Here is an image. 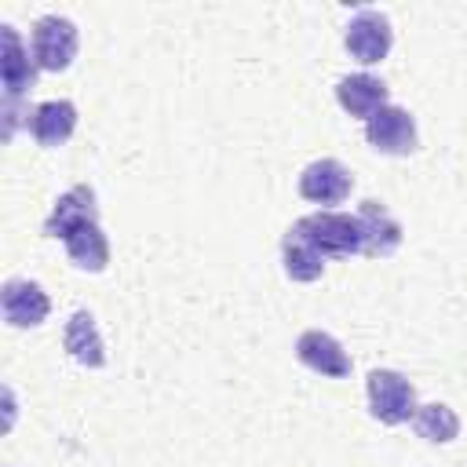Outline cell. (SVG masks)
I'll return each instance as SVG.
<instances>
[{
  "instance_id": "obj_15",
  "label": "cell",
  "mask_w": 467,
  "mask_h": 467,
  "mask_svg": "<svg viewBox=\"0 0 467 467\" xmlns=\"http://www.w3.org/2000/svg\"><path fill=\"white\" fill-rule=\"evenodd\" d=\"M281 263H285V274L292 277V281H317L321 274H325V255H317L314 252V244L292 226L288 234H285V241H281Z\"/></svg>"
},
{
  "instance_id": "obj_5",
  "label": "cell",
  "mask_w": 467,
  "mask_h": 467,
  "mask_svg": "<svg viewBox=\"0 0 467 467\" xmlns=\"http://www.w3.org/2000/svg\"><path fill=\"white\" fill-rule=\"evenodd\" d=\"M365 139L376 153H390V157H405L420 146L416 135V120L409 109L401 106H383L365 120Z\"/></svg>"
},
{
  "instance_id": "obj_17",
  "label": "cell",
  "mask_w": 467,
  "mask_h": 467,
  "mask_svg": "<svg viewBox=\"0 0 467 467\" xmlns=\"http://www.w3.org/2000/svg\"><path fill=\"white\" fill-rule=\"evenodd\" d=\"M412 427L420 438L434 441V445H449L456 434H460V416L441 405V401H431V405H420L416 416H412Z\"/></svg>"
},
{
  "instance_id": "obj_13",
  "label": "cell",
  "mask_w": 467,
  "mask_h": 467,
  "mask_svg": "<svg viewBox=\"0 0 467 467\" xmlns=\"http://www.w3.org/2000/svg\"><path fill=\"white\" fill-rule=\"evenodd\" d=\"M29 131L40 146H62L73 128H77V106L69 99H51V102H40L33 113H29Z\"/></svg>"
},
{
  "instance_id": "obj_14",
  "label": "cell",
  "mask_w": 467,
  "mask_h": 467,
  "mask_svg": "<svg viewBox=\"0 0 467 467\" xmlns=\"http://www.w3.org/2000/svg\"><path fill=\"white\" fill-rule=\"evenodd\" d=\"M66 350L73 361L88 365V368H102L106 365V343L99 336V325L91 317V310H77L69 321H66V336H62Z\"/></svg>"
},
{
  "instance_id": "obj_3",
  "label": "cell",
  "mask_w": 467,
  "mask_h": 467,
  "mask_svg": "<svg viewBox=\"0 0 467 467\" xmlns=\"http://www.w3.org/2000/svg\"><path fill=\"white\" fill-rule=\"evenodd\" d=\"M77 55V26L62 15H44L33 26V62L47 73L69 69Z\"/></svg>"
},
{
  "instance_id": "obj_8",
  "label": "cell",
  "mask_w": 467,
  "mask_h": 467,
  "mask_svg": "<svg viewBox=\"0 0 467 467\" xmlns=\"http://www.w3.org/2000/svg\"><path fill=\"white\" fill-rule=\"evenodd\" d=\"M91 223H99L95 190L80 182V186L66 190V193L55 201V208H51V215H47V223H44V234L66 241L69 234H77L80 226H91Z\"/></svg>"
},
{
  "instance_id": "obj_10",
  "label": "cell",
  "mask_w": 467,
  "mask_h": 467,
  "mask_svg": "<svg viewBox=\"0 0 467 467\" xmlns=\"http://www.w3.org/2000/svg\"><path fill=\"white\" fill-rule=\"evenodd\" d=\"M0 306H4V321H7V325H15V328H33V325H40V321L47 317L51 299H47V292H44L36 281L15 277V281H7V285L0 288Z\"/></svg>"
},
{
  "instance_id": "obj_1",
  "label": "cell",
  "mask_w": 467,
  "mask_h": 467,
  "mask_svg": "<svg viewBox=\"0 0 467 467\" xmlns=\"http://www.w3.org/2000/svg\"><path fill=\"white\" fill-rule=\"evenodd\" d=\"M296 230L314 244L317 255L325 259H350L361 252V226H358V215H347V212H314V215H303L296 223Z\"/></svg>"
},
{
  "instance_id": "obj_12",
  "label": "cell",
  "mask_w": 467,
  "mask_h": 467,
  "mask_svg": "<svg viewBox=\"0 0 467 467\" xmlns=\"http://www.w3.org/2000/svg\"><path fill=\"white\" fill-rule=\"evenodd\" d=\"M387 84L379 80V77H372V73H350V77H343L339 84H336V99H339V106L350 113V117H372L376 109H383L387 106Z\"/></svg>"
},
{
  "instance_id": "obj_6",
  "label": "cell",
  "mask_w": 467,
  "mask_h": 467,
  "mask_svg": "<svg viewBox=\"0 0 467 467\" xmlns=\"http://www.w3.org/2000/svg\"><path fill=\"white\" fill-rule=\"evenodd\" d=\"M350 186H354V175H350V168H347L343 161H336V157L310 161V164L299 171V193H303V201H310V204H339V201H347Z\"/></svg>"
},
{
  "instance_id": "obj_9",
  "label": "cell",
  "mask_w": 467,
  "mask_h": 467,
  "mask_svg": "<svg viewBox=\"0 0 467 467\" xmlns=\"http://www.w3.org/2000/svg\"><path fill=\"white\" fill-rule=\"evenodd\" d=\"M296 358H299L310 372H317V376H328V379L350 376V358H347V350L339 347L336 336H328V332H321V328H306V332L296 339Z\"/></svg>"
},
{
  "instance_id": "obj_16",
  "label": "cell",
  "mask_w": 467,
  "mask_h": 467,
  "mask_svg": "<svg viewBox=\"0 0 467 467\" xmlns=\"http://www.w3.org/2000/svg\"><path fill=\"white\" fill-rule=\"evenodd\" d=\"M66 252H69L73 266L91 270V274L106 270V263H109V241H106V234H102L99 223L80 226L77 234H69V237H66Z\"/></svg>"
},
{
  "instance_id": "obj_2",
  "label": "cell",
  "mask_w": 467,
  "mask_h": 467,
  "mask_svg": "<svg viewBox=\"0 0 467 467\" xmlns=\"http://www.w3.org/2000/svg\"><path fill=\"white\" fill-rule=\"evenodd\" d=\"M365 390H368V409L379 423L387 427H398V423H409L416 416V390L412 383L394 372V368H372L368 379H365Z\"/></svg>"
},
{
  "instance_id": "obj_4",
  "label": "cell",
  "mask_w": 467,
  "mask_h": 467,
  "mask_svg": "<svg viewBox=\"0 0 467 467\" xmlns=\"http://www.w3.org/2000/svg\"><path fill=\"white\" fill-rule=\"evenodd\" d=\"M343 44L347 51L361 62V66H372V62H383L390 44H394V29L387 22L383 11L376 7H361L350 22H347V33H343Z\"/></svg>"
},
{
  "instance_id": "obj_7",
  "label": "cell",
  "mask_w": 467,
  "mask_h": 467,
  "mask_svg": "<svg viewBox=\"0 0 467 467\" xmlns=\"http://www.w3.org/2000/svg\"><path fill=\"white\" fill-rule=\"evenodd\" d=\"M358 226H361V252L372 259H387L401 248V223L390 215L383 201H361L358 208Z\"/></svg>"
},
{
  "instance_id": "obj_11",
  "label": "cell",
  "mask_w": 467,
  "mask_h": 467,
  "mask_svg": "<svg viewBox=\"0 0 467 467\" xmlns=\"http://www.w3.org/2000/svg\"><path fill=\"white\" fill-rule=\"evenodd\" d=\"M4 62H0V77H4V95H7V102H18L29 88H33V80H36V62L29 58V51H26V44H22V36H18V29L15 26H4Z\"/></svg>"
}]
</instances>
